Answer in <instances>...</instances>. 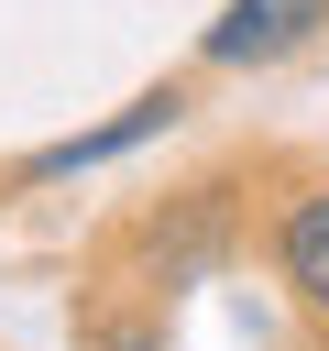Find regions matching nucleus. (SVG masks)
<instances>
[{
  "label": "nucleus",
  "mask_w": 329,
  "mask_h": 351,
  "mask_svg": "<svg viewBox=\"0 0 329 351\" xmlns=\"http://www.w3.org/2000/svg\"><path fill=\"white\" fill-rule=\"evenodd\" d=\"M318 22H329V0H230V11L208 22V66H274V55H296Z\"/></svg>",
  "instance_id": "nucleus-1"
},
{
  "label": "nucleus",
  "mask_w": 329,
  "mask_h": 351,
  "mask_svg": "<svg viewBox=\"0 0 329 351\" xmlns=\"http://www.w3.org/2000/svg\"><path fill=\"white\" fill-rule=\"evenodd\" d=\"M274 263H285V285L329 318V186L285 197V219H274Z\"/></svg>",
  "instance_id": "nucleus-2"
},
{
  "label": "nucleus",
  "mask_w": 329,
  "mask_h": 351,
  "mask_svg": "<svg viewBox=\"0 0 329 351\" xmlns=\"http://www.w3.org/2000/svg\"><path fill=\"white\" fill-rule=\"evenodd\" d=\"M175 121V99H143V110H121L110 132H88V143H55V154H33V176H77V165H99V154H121V143H143V132H164Z\"/></svg>",
  "instance_id": "nucleus-3"
}]
</instances>
